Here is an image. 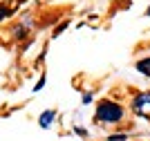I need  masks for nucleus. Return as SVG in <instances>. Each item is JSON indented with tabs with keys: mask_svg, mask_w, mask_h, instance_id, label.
<instances>
[{
	"mask_svg": "<svg viewBox=\"0 0 150 141\" xmlns=\"http://www.w3.org/2000/svg\"><path fill=\"white\" fill-rule=\"evenodd\" d=\"M45 83H47V76H45V74H40V79H38V83L34 85V92H40V90L45 87Z\"/></svg>",
	"mask_w": 150,
	"mask_h": 141,
	"instance_id": "obj_5",
	"label": "nucleus"
},
{
	"mask_svg": "<svg viewBox=\"0 0 150 141\" xmlns=\"http://www.w3.org/2000/svg\"><path fill=\"white\" fill-rule=\"evenodd\" d=\"M137 69L141 74H146V76H150V58H141V61L137 63Z\"/></svg>",
	"mask_w": 150,
	"mask_h": 141,
	"instance_id": "obj_4",
	"label": "nucleus"
},
{
	"mask_svg": "<svg viewBox=\"0 0 150 141\" xmlns=\"http://www.w3.org/2000/svg\"><path fill=\"white\" fill-rule=\"evenodd\" d=\"M125 139H128L125 135H110L108 137V141H125Z\"/></svg>",
	"mask_w": 150,
	"mask_h": 141,
	"instance_id": "obj_7",
	"label": "nucleus"
},
{
	"mask_svg": "<svg viewBox=\"0 0 150 141\" xmlns=\"http://www.w3.org/2000/svg\"><path fill=\"white\" fill-rule=\"evenodd\" d=\"M146 16H150V9H148V11H146Z\"/></svg>",
	"mask_w": 150,
	"mask_h": 141,
	"instance_id": "obj_9",
	"label": "nucleus"
},
{
	"mask_svg": "<svg viewBox=\"0 0 150 141\" xmlns=\"http://www.w3.org/2000/svg\"><path fill=\"white\" fill-rule=\"evenodd\" d=\"M132 110L137 112L139 117L150 119V92L137 94V96H134V101H132Z\"/></svg>",
	"mask_w": 150,
	"mask_h": 141,
	"instance_id": "obj_2",
	"label": "nucleus"
},
{
	"mask_svg": "<svg viewBox=\"0 0 150 141\" xmlns=\"http://www.w3.org/2000/svg\"><path fill=\"white\" fill-rule=\"evenodd\" d=\"M56 121V112L54 110H45L40 117H38V125L43 130H47V128H52V123Z\"/></svg>",
	"mask_w": 150,
	"mask_h": 141,
	"instance_id": "obj_3",
	"label": "nucleus"
},
{
	"mask_svg": "<svg viewBox=\"0 0 150 141\" xmlns=\"http://www.w3.org/2000/svg\"><path fill=\"white\" fill-rule=\"evenodd\" d=\"M9 13H11V11H9V7H7V5H0V20H2V18H7Z\"/></svg>",
	"mask_w": 150,
	"mask_h": 141,
	"instance_id": "obj_6",
	"label": "nucleus"
},
{
	"mask_svg": "<svg viewBox=\"0 0 150 141\" xmlns=\"http://www.w3.org/2000/svg\"><path fill=\"white\" fill-rule=\"evenodd\" d=\"M123 108H121L119 103H114V101H101L99 105H96V114H94V119L99 123H105V125H112V123H119L121 119H123Z\"/></svg>",
	"mask_w": 150,
	"mask_h": 141,
	"instance_id": "obj_1",
	"label": "nucleus"
},
{
	"mask_svg": "<svg viewBox=\"0 0 150 141\" xmlns=\"http://www.w3.org/2000/svg\"><path fill=\"white\" fill-rule=\"evenodd\" d=\"M88 103H92V94H83V105H88Z\"/></svg>",
	"mask_w": 150,
	"mask_h": 141,
	"instance_id": "obj_8",
	"label": "nucleus"
}]
</instances>
